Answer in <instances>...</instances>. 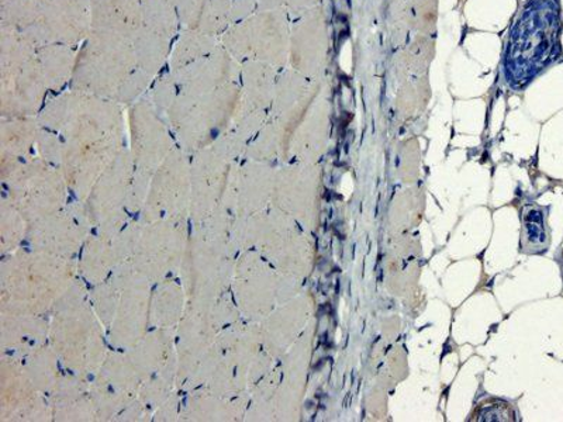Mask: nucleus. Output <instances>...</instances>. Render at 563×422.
I'll list each match as a JSON object with an SVG mask.
<instances>
[{
    "label": "nucleus",
    "mask_w": 563,
    "mask_h": 422,
    "mask_svg": "<svg viewBox=\"0 0 563 422\" xmlns=\"http://www.w3.org/2000/svg\"><path fill=\"white\" fill-rule=\"evenodd\" d=\"M243 90L240 82L224 85L195 100L188 115L178 127L180 140L188 145L202 144L216 130L234 119Z\"/></svg>",
    "instance_id": "nucleus-4"
},
{
    "label": "nucleus",
    "mask_w": 563,
    "mask_h": 422,
    "mask_svg": "<svg viewBox=\"0 0 563 422\" xmlns=\"http://www.w3.org/2000/svg\"><path fill=\"white\" fill-rule=\"evenodd\" d=\"M92 29L90 0H44L43 44L79 48Z\"/></svg>",
    "instance_id": "nucleus-6"
},
{
    "label": "nucleus",
    "mask_w": 563,
    "mask_h": 422,
    "mask_svg": "<svg viewBox=\"0 0 563 422\" xmlns=\"http://www.w3.org/2000/svg\"><path fill=\"white\" fill-rule=\"evenodd\" d=\"M154 79L153 75L145 73L143 69L135 68L119 85L113 97L114 102L120 106L134 104L148 93Z\"/></svg>",
    "instance_id": "nucleus-14"
},
{
    "label": "nucleus",
    "mask_w": 563,
    "mask_h": 422,
    "mask_svg": "<svg viewBox=\"0 0 563 422\" xmlns=\"http://www.w3.org/2000/svg\"><path fill=\"white\" fill-rule=\"evenodd\" d=\"M135 68L132 38L109 30L90 29L78 49L69 90L113 99L119 85Z\"/></svg>",
    "instance_id": "nucleus-2"
},
{
    "label": "nucleus",
    "mask_w": 563,
    "mask_h": 422,
    "mask_svg": "<svg viewBox=\"0 0 563 422\" xmlns=\"http://www.w3.org/2000/svg\"><path fill=\"white\" fill-rule=\"evenodd\" d=\"M200 2H202L203 7L206 3H208V0H200Z\"/></svg>",
    "instance_id": "nucleus-19"
},
{
    "label": "nucleus",
    "mask_w": 563,
    "mask_h": 422,
    "mask_svg": "<svg viewBox=\"0 0 563 422\" xmlns=\"http://www.w3.org/2000/svg\"><path fill=\"white\" fill-rule=\"evenodd\" d=\"M275 73L273 65L263 62L241 64L240 85L245 102L264 109L273 93Z\"/></svg>",
    "instance_id": "nucleus-12"
},
{
    "label": "nucleus",
    "mask_w": 563,
    "mask_h": 422,
    "mask_svg": "<svg viewBox=\"0 0 563 422\" xmlns=\"http://www.w3.org/2000/svg\"><path fill=\"white\" fill-rule=\"evenodd\" d=\"M141 13H143L144 27L173 42L183 30L174 0H141Z\"/></svg>",
    "instance_id": "nucleus-13"
},
{
    "label": "nucleus",
    "mask_w": 563,
    "mask_h": 422,
    "mask_svg": "<svg viewBox=\"0 0 563 422\" xmlns=\"http://www.w3.org/2000/svg\"><path fill=\"white\" fill-rule=\"evenodd\" d=\"M233 2L234 0H210L211 12H213L223 33L230 27V10Z\"/></svg>",
    "instance_id": "nucleus-18"
},
{
    "label": "nucleus",
    "mask_w": 563,
    "mask_h": 422,
    "mask_svg": "<svg viewBox=\"0 0 563 422\" xmlns=\"http://www.w3.org/2000/svg\"><path fill=\"white\" fill-rule=\"evenodd\" d=\"M92 29L109 30L134 38L144 26L141 0H90Z\"/></svg>",
    "instance_id": "nucleus-7"
},
{
    "label": "nucleus",
    "mask_w": 563,
    "mask_h": 422,
    "mask_svg": "<svg viewBox=\"0 0 563 422\" xmlns=\"http://www.w3.org/2000/svg\"><path fill=\"white\" fill-rule=\"evenodd\" d=\"M176 12H178L180 26L194 29L196 22L203 12V4L200 0H174Z\"/></svg>",
    "instance_id": "nucleus-16"
},
{
    "label": "nucleus",
    "mask_w": 563,
    "mask_h": 422,
    "mask_svg": "<svg viewBox=\"0 0 563 422\" xmlns=\"http://www.w3.org/2000/svg\"><path fill=\"white\" fill-rule=\"evenodd\" d=\"M258 12V0H234L230 10V26Z\"/></svg>",
    "instance_id": "nucleus-17"
},
{
    "label": "nucleus",
    "mask_w": 563,
    "mask_h": 422,
    "mask_svg": "<svg viewBox=\"0 0 563 422\" xmlns=\"http://www.w3.org/2000/svg\"><path fill=\"white\" fill-rule=\"evenodd\" d=\"M170 73L178 82L179 93L200 98L224 85L240 82L241 64L220 44L213 53Z\"/></svg>",
    "instance_id": "nucleus-5"
},
{
    "label": "nucleus",
    "mask_w": 563,
    "mask_h": 422,
    "mask_svg": "<svg viewBox=\"0 0 563 422\" xmlns=\"http://www.w3.org/2000/svg\"><path fill=\"white\" fill-rule=\"evenodd\" d=\"M47 85L37 48L10 26L0 24V93L4 114H35L42 108Z\"/></svg>",
    "instance_id": "nucleus-3"
},
{
    "label": "nucleus",
    "mask_w": 563,
    "mask_h": 422,
    "mask_svg": "<svg viewBox=\"0 0 563 422\" xmlns=\"http://www.w3.org/2000/svg\"><path fill=\"white\" fill-rule=\"evenodd\" d=\"M179 92L178 82H176L174 74L168 68L154 79L147 95L159 113H168L175 100L178 99Z\"/></svg>",
    "instance_id": "nucleus-15"
},
{
    "label": "nucleus",
    "mask_w": 563,
    "mask_h": 422,
    "mask_svg": "<svg viewBox=\"0 0 563 422\" xmlns=\"http://www.w3.org/2000/svg\"><path fill=\"white\" fill-rule=\"evenodd\" d=\"M174 42L164 35L141 27L133 38V48L137 68L157 78L169 65Z\"/></svg>",
    "instance_id": "nucleus-10"
},
{
    "label": "nucleus",
    "mask_w": 563,
    "mask_h": 422,
    "mask_svg": "<svg viewBox=\"0 0 563 422\" xmlns=\"http://www.w3.org/2000/svg\"><path fill=\"white\" fill-rule=\"evenodd\" d=\"M561 0H528L507 43L505 73L515 88H525L563 58Z\"/></svg>",
    "instance_id": "nucleus-1"
},
{
    "label": "nucleus",
    "mask_w": 563,
    "mask_h": 422,
    "mask_svg": "<svg viewBox=\"0 0 563 422\" xmlns=\"http://www.w3.org/2000/svg\"><path fill=\"white\" fill-rule=\"evenodd\" d=\"M220 44V38L214 37V35L195 29H183L178 37L175 38L168 68L176 70L198 62V59L213 53Z\"/></svg>",
    "instance_id": "nucleus-11"
},
{
    "label": "nucleus",
    "mask_w": 563,
    "mask_h": 422,
    "mask_svg": "<svg viewBox=\"0 0 563 422\" xmlns=\"http://www.w3.org/2000/svg\"><path fill=\"white\" fill-rule=\"evenodd\" d=\"M44 0H0V24L18 30L35 48L43 45Z\"/></svg>",
    "instance_id": "nucleus-8"
},
{
    "label": "nucleus",
    "mask_w": 563,
    "mask_h": 422,
    "mask_svg": "<svg viewBox=\"0 0 563 422\" xmlns=\"http://www.w3.org/2000/svg\"><path fill=\"white\" fill-rule=\"evenodd\" d=\"M78 49L62 43L47 44L37 48L40 68L48 90L62 92L65 87L69 88L75 64H77Z\"/></svg>",
    "instance_id": "nucleus-9"
}]
</instances>
